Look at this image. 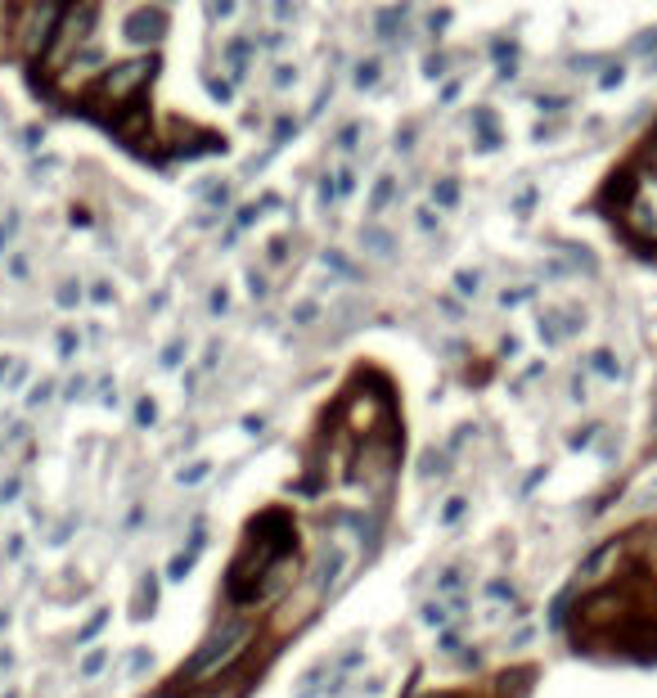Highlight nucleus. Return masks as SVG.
<instances>
[{
  "mask_svg": "<svg viewBox=\"0 0 657 698\" xmlns=\"http://www.w3.org/2000/svg\"><path fill=\"white\" fill-rule=\"evenodd\" d=\"M90 14H95V0L72 5V10L59 14V28H54V37H50V64H63V59L72 55V46L90 32Z\"/></svg>",
  "mask_w": 657,
  "mask_h": 698,
  "instance_id": "f03ea898",
  "label": "nucleus"
},
{
  "mask_svg": "<svg viewBox=\"0 0 657 698\" xmlns=\"http://www.w3.org/2000/svg\"><path fill=\"white\" fill-rule=\"evenodd\" d=\"M153 77V59H131V64H117L104 73V82H99V95H104L113 109H122V104H131L135 95L149 86Z\"/></svg>",
  "mask_w": 657,
  "mask_h": 698,
  "instance_id": "f257e3e1",
  "label": "nucleus"
},
{
  "mask_svg": "<svg viewBox=\"0 0 657 698\" xmlns=\"http://www.w3.org/2000/svg\"><path fill=\"white\" fill-rule=\"evenodd\" d=\"M293 77H297V73H288V68H279V73H275V82H279V91H288V82H293Z\"/></svg>",
  "mask_w": 657,
  "mask_h": 698,
  "instance_id": "6e6552de",
  "label": "nucleus"
},
{
  "mask_svg": "<svg viewBox=\"0 0 657 698\" xmlns=\"http://www.w3.org/2000/svg\"><path fill=\"white\" fill-rule=\"evenodd\" d=\"M122 37L131 41V46H140V50L158 46V41L167 37V14H162L158 5H140V10H131L122 19Z\"/></svg>",
  "mask_w": 657,
  "mask_h": 698,
  "instance_id": "7ed1b4c3",
  "label": "nucleus"
},
{
  "mask_svg": "<svg viewBox=\"0 0 657 698\" xmlns=\"http://www.w3.org/2000/svg\"><path fill=\"white\" fill-rule=\"evenodd\" d=\"M54 28H59V0H41V5L32 10L27 32H23V50H27V55H41V50H50Z\"/></svg>",
  "mask_w": 657,
  "mask_h": 698,
  "instance_id": "20e7f679",
  "label": "nucleus"
},
{
  "mask_svg": "<svg viewBox=\"0 0 657 698\" xmlns=\"http://www.w3.org/2000/svg\"><path fill=\"white\" fill-rule=\"evenodd\" d=\"M360 244H365L369 253H378V257H387V253H392V239H387V235H383V230H378V226L360 230Z\"/></svg>",
  "mask_w": 657,
  "mask_h": 698,
  "instance_id": "39448f33",
  "label": "nucleus"
},
{
  "mask_svg": "<svg viewBox=\"0 0 657 698\" xmlns=\"http://www.w3.org/2000/svg\"><path fill=\"white\" fill-rule=\"evenodd\" d=\"M207 14H212V19H234V14H239V0H207Z\"/></svg>",
  "mask_w": 657,
  "mask_h": 698,
  "instance_id": "423d86ee",
  "label": "nucleus"
},
{
  "mask_svg": "<svg viewBox=\"0 0 657 698\" xmlns=\"http://www.w3.org/2000/svg\"><path fill=\"white\" fill-rule=\"evenodd\" d=\"M437 199H441V203H446V208H450V203H455V185L446 181V185H441V190H437Z\"/></svg>",
  "mask_w": 657,
  "mask_h": 698,
  "instance_id": "0eeeda50",
  "label": "nucleus"
}]
</instances>
